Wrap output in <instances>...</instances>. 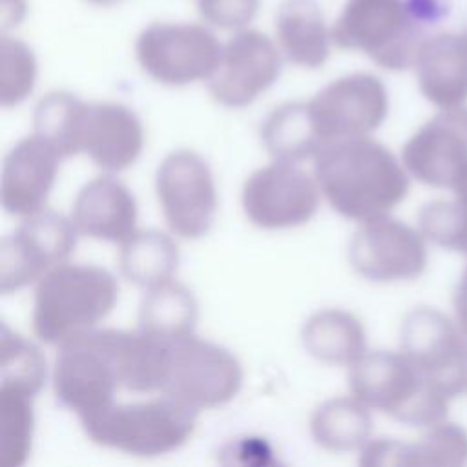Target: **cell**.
Segmentation results:
<instances>
[{
	"instance_id": "obj_34",
	"label": "cell",
	"mask_w": 467,
	"mask_h": 467,
	"mask_svg": "<svg viewBox=\"0 0 467 467\" xmlns=\"http://www.w3.org/2000/svg\"><path fill=\"white\" fill-rule=\"evenodd\" d=\"M197 9L208 24L239 29L254 20L259 0H197Z\"/></svg>"
},
{
	"instance_id": "obj_28",
	"label": "cell",
	"mask_w": 467,
	"mask_h": 467,
	"mask_svg": "<svg viewBox=\"0 0 467 467\" xmlns=\"http://www.w3.org/2000/svg\"><path fill=\"white\" fill-rule=\"evenodd\" d=\"M44 381L46 359L40 348L4 323L0 334V387L36 396Z\"/></svg>"
},
{
	"instance_id": "obj_29",
	"label": "cell",
	"mask_w": 467,
	"mask_h": 467,
	"mask_svg": "<svg viewBox=\"0 0 467 467\" xmlns=\"http://www.w3.org/2000/svg\"><path fill=\"white\" fill-rule=\"evenodd\" d=\"M33 398L27 392L0 387V463L22 465L31 451Z\"/></svg>"
},
{
	"instance_id": "obj_33",
	"label": "cell",
	"mask_w": 467,
	"mask_h": 467,
	"mask_svg": "<svg viewBox=\"0 0 467 467\" xmlns=\"http://www.w3.org/2000/svg\"><path fill=\"white\" fill-rule=\"evenodd\" d=\"M0 102L11 108L27 99L36 80V60L22 40L2 36L0 40Z\"/></svg>"
},
{
	"instance_id": "obj_25",
	"label": "cell",
	"mask_w": 467,
	"mask_h": 467,
	"mask_svg": "<svg viewBox=\"0 0 467 467\" xmlns=\"http://www.w3.org/2000/svg\"><path fill=\"white\" fill-rule=\"evenodd\" d=\"M261 140L274 161L301 162L316 159L327 146L316 131L306 102H286L261 124Z\"/></svg>"
},
{
	"instance_id": "obj_11",
	"label": "cell",
	"mask_w": 467,
	"mask_h": 467,
	"mask_svg": "<svg viewBox=\"0 0 467 467\" xmlns=\"http://www.w3.org/2000/svg\"><path fill=\"white\" fill-rule=\"evenodd\" d=\"M306 104L316 131L327 146L368 135L389 113L387 88L372 73L345 75L317 91Z\"/></svg>"
},
{
	"instance_id": "obj_9",
	"label": "cell",
	"mask_w": 467,
	"mask_h": 467,
	"mask_svg": "<svg viewBox=\"0 0 467 467\" xmlns=\"http://www.w3.org/2000/svg\"><path fill=\"white\" fill-rule=\"evenodd\" d=\"M155 190L175 235L199 239L208 234L217 213V190L210 166L199 153L171 151L157 168Z\"/></svg>"
},
{
	"instance_id": "obj_14",
	"label": "cell",
	"mask_w": 467,
	"mask_h": 467,
	"mask_svg": "<svg viewBox=\"0 0 467 467\" xmlns=\"http://www.w3.org/2000/svg\"><path fill=\"white\" fill-rule=\"evenodd\" d=\"M281 75V53L263 33L243 29L224 46L213 75L212 97L226 108H244L266 91Z\"/></svg>"
},
{
	"instance_id": "obj_19",
	"label": "cell",
	"mask_w": 467,
	"mask_h": 467,
	"mask_svg": "<svg viewBox=\"0 0 467 467\" xmlns=\"http://www.w3.org/2000/svg\"><path fill=\"white\" fill-rule=\"evenodd\" d=\"M91 336L111 361L120 387L133 392L162 390L170 343L140 328H91Z\"/></svg>"
},
{
	"instance_id": "obj_2",
	"label": "cell",
	"mask_w": 467,
	"mask_h": 467,
	"mask_svg": "<svg viewBox=\"0 0 467 467\" xmlns=\"http://www.w3.org/2000/svg\"><path fill=\"white\" fill-rule=\"evenodd\" d=\"M119 285L113 274L93 265L58 263L38 281L33 305V330L47 345L91 330L115 306Z\"/></svg>"
},
{
	"instance_id": "obj_20",
	"label": "cell",
	"mask_w": 467,
	"mask_h": 467,
	"mask_svg": "<svg viewBox=\"0 0 467 467\" xmlns=\"http://www.w3.org/2000/svg\"><path fill=\"white\" fill-rule=\"evenodd\" d=\"M71 221L84 237L122 244L135 232L137 202L126 184L100 175L78 192Z\"/></svg>"
},
{
	"instance_id": "obj_26",
	"label": "cell",
	"mask_w": 467,
	"mask_h": 467,
	"mask_svg": "<svg viewBox=\"0 0 467 467\" xmlns=\"http://www.w3.org/2000/svg\"><path fill=\"white\" fill-rule=\"evenodd\" d=\"M310 432L314 441L328 451L363 449L372 432V416L356 396L332 398L314 412Z\"/></svg>"
},
{
	"instance_id": "obj_10",
	"label": "cell",
	"mask_w": 467,
	"mask_h": 467,
	"mask_svg": "<svg viewBox=\"0 0 467 467\" xmlns=\"http://www.w3.org/2000/svg\"><path fill=\"white\" fill-rule=\"evenodd\" d=\"M319 192L316 177L303 168L275 161L244 181L241 201L252 224L281 230L308 223L319 208Z\"/></svg>"
},
{
	"instance_id": "obj_5",
	"label": "cell",
	"mask_w": 467,
	"mask_h": 467,
	"mask_svg": "<svg viewBox=\"0 0 467 467\" xmlns=\"http://www.w3.org/2000/svg\"><path fill=\"white\" fill-rule=\"evenodd\" d=\"M427 27L409 0H347L330 38L341 49L363 51L385 69L403 71L414 66Z\"/></svg>"
},
{
	"instance_id": "obj_35",
	"label": "cell",
	"mask_w": 467,
	"mask_h": 467,
	"mask_svg": "<svg viewBox=\"0 0 467 467\" xmlns=\"http://www.w3.org/2000/svg\"><path fill=\"white\" fill-rule=\"evenodd\" d=\"M456 195V201H460L462 204L467 206V164L463 166V170L460 171V175L456 177L452 188H451Z\"/></svg>"
},
{
	"instance_id": "obj_17",
	"label": "cell",
	"mask_w": 467,
	"mask_h": 467,
	"mask_svg": "<svg viewBox=\"0 0 467 467\" xmlns=\"http://www.w3.org/2000/svg\"><path fill=\"white\" fill-rule=\"evenodd\" d=\"M78 153L106 171H122L140 155L144 128L133 109L117 102H84L77 128Z\"/></svg>"
},
{
	"instance_id": "obj_6",
	"label": "cell",
	"mask_w": 467,
	"mask_h": 467,
	"mask_svg": "<svg viewBox=\"0 0 467 467\" xmlns=\"http://www.w3.org/2000/svg\"><path fill=\"white\" fill-rule=\"evenodd\" d=\"M241 385V363L224 347L193 334L170 343L164 394L202 410L234 400Z\"/></svg>"
},
{
	"instance_id": "obj_36",
	"label": "cell",
	"mask_w": 467,
	"mask_h": 467,
	"mask_svg": "<svg viewBox=\"0 0 467 467\" xmlns=\"http://www.w3.org/2000/svg\"><path fill=\"white\" fill-rule=\"evenodd\" d=\"M88 2H91V4H95V5L109 7V5H115V4H119V2H122V0H88Z\"/></svg>"
},
{
	"instance_id": "obj_15",
	"label": "cell",
	"mask_w": 467,
	"mask_h": 467,
	"mask_svg": "<svg viewBox=\"0 0 467 467\" xmlns=\"http://www.w3.org/2000/svg\"><path fill=\"white\" fill-rule=\"evenodd\" d=\"M119 387L115 368L91 330L58 347L53 370L55 398L78 420L115 403L113 396Z\"/></svg>"
},
{
	"instance_id": "obj_32",
	"label": "cell",
	"mask_w": 467,
	"mask_h": 467,
	"mask_svg": "<svg viewBox=\"0 0 467 467\" xmlns=\"http://www.w3.org/2000/svg\"><path fill=\"white\" fill-rule=\"evenodd\" d=\"M418 228L432 244L467 255V206L460 201H431L418 212Z\"/></svg>"
},
{
	"instance_id": "obj_23",
	"label": "cell",
	"mask_w": 467,
	"mask_h": 467,
	"mask_svg": "<svg viewBox=\"0 0 467 467\" xmlns=\"http://www.w3.org/2000/svg\"><path fill=\"white\" fill-rule=\"evenodd\" d=\"M305 350L330 365H354L367 354L361 321L345 310L327 308L312 314L301 330Z\"/></svg>"
},
{
	"instance_id": "obj_7",
	"label": "cell",
	"mask_w": 467,
	"mask_h": 467,
	"mask_svg": "<svg viewBox=\"0 0 467 467\" xmlns=\"http://www.w3.org/2000/svg\"><path fill=\"white\" fill-rule=\"evenodd\" d=\"M223 46L201 24L153 22L140 31L135 55L140 67L166 86L208 80L219 66Z\"/></svg>"
},
{
	"instance_id": "obj_37",
	"label": "cell",
	"mask_w": 467,
	"mask_h": 467,
	"mask_svg": "<svg viewBox=\"0 0 467 467\" xmlns=\"http://www.w3.org/2000/svg\"><path fill=\"white\" fill-rule=\"evenodd\" d=\"M463 31H465V33H467V26H465V27H463Z\"/></svg>"
},
{
	"instance_id": "obj_27",
	"label": "cell",
	"mask_w": 467,
	"mask_h": 467,
	"mask_svg": "<svg viewBox=\"0 0 467 467\" xmlns=\"http://www.w3.org/2000/svg\"><path fill=\"white\" fill-rule=\"evenodd\" d=\"M122 275L144 288L170 281L179 265L175 241L159 230H135L120 248Z\"/></svg>"
},
{
	"instance_id": "obj_30",
	"label": "cell",
	"mask_w": 467,
	"mask_h": 467,
	"mask_svg": "<svg viewBox=\"0 0 467 467\" xmlns=\"http://www.w3.org/2000/svg\"><path fill=\"white\" fill-rule=\"evenodd\" d=\"M82 100L66 91L47 93L35 108V133L49 142L60 157L78 153L77 128Z\"/></svg>"
},
{
	"instance_id": "obj_21",
	"label": "cell",
	"mask_w": 467,
	"mask_h": 467,
	"mask_svg": "<svg viewBox=\"0 0 467 467\" xmlns=\"http://www.w3.org/2000/svg\"><path fill=\"white\" fill-rule=\"evenodd\" d=\"M421 95L440 109L463 106L467 100V33L427 36L414 58Z\"/></svg>"
},
{
	"instance_id": "obj_24",
	"label": "cell",
	"mask_w": 467,
	"mask_h": 467,
	"mask_svg": "<svg viewBox=\"0 0 467 467\" xmlns=\"http://www.w3.org/2000/svg\"><path fill=\"white\" fill-rule=\"evenodd\" d=\"M197 314L193 294L184 285L170 279L148 288L140 301L137 328L171 343L193 334Z\"/></svg>"
},
{
	"instance_id": "obj_31",
	"label": "cell",
	"mask_w": 467,
	"mask_h": 467,
	"mask_svg": "<svg viewBox=\"0 0 467 467\" xmlns=\"http://www.w3.org/2000/svg\"><path fill=\"white\" fill-rule=\"evenodd\" d=\"M467 431L456 423L440 421L414 443L403 441L401 465H465Z\"/></svg>"
},
{
	"instance_id": "obj_12",
	"label": "cell",
	"mask_w": 467,
	"mask_h": 467,
	"mask_svg": "<svg viewBox=\"0 0 467 467\" xmlns=\"http://www.w3.org/2000/svg\"><path fill=\"white\" fill-rule=\"evenodd\" d=\"M401 352L451 400L465 390L467 337L445 314L431 306L410 310L400 330Z\"/></svg>"
},
{
	"instance_id": "obj_22",
	"label": "cell",
	"mask_w": 467,
	"mask_h": 467,
	"mask_svg": "<svg viewBox=\"0 0 467 467\" xmlns=\"http://www.w3.org/2000/svg\"><path fill=\"white\" fill-rule=\"evenodd\" d=\"M275 33L285 58L316 69L330 55V31L316 0H283L275 15Z\"/></svg>"
},
{
	"instance_id": "obj_13",
	"label": "cell",
	"mask_w": 467,
	"mask_h": 467,
	"mask_svg": "<svg viewBox=\"0 0 467 467\" xmlns=\"http://www.w3.org/2000/svg\"><path fill=\"white\" fill-rule=\"evenodd\" d=\"M425 241L420 228L385 213L359 224L348 246V259L368 281H410L427 266Z\"/></svg>"
},
{
	"instance_id": "obj_18",
	"label": "cell",
	"mask_w": 467,
	"mask_h": 467,
	"mask_svg": "<svg viewBox=\"0 0 467 467\" xmlns=\"http://www.w3.org/2000/svg\"><path fill=\"white\" fill-rule=\"evenodd\" d=\"M58 151L40 135L18 140L2 168V206L9 215L27 217L44 210L60 162Z\"/></svg>"
},
{
	"instance_id": "obj_16",
	"label": "cell",
	"mask_w": 467,
	"mask_h": 467,
	"mask_svg": "<svg viewBox=\"0 0 467 467\" xmlns=\"http://www.w3.org/2000/svg\"><path fill=\"white\" fill-rule=\"evenodd\" d=\"M401 162L410 177L434 188H452L467 164V106L445 108L405 142Z\"/></svg>"
},
{
	"instance_id": "obj_1",
	"label": "cell",
	"mask_w": 467,
	"mask_h": 467,
	"mask_svg": "<svg viewBox=\"0 0 467 467\" xmlns=\"http://www.w3.org/2000/svg\"><path fill=\"white\" fill-rule=\"evenodd\" d=\"M314 177L328 204L359 223L389 213L409 193L403 162L367 135L325 146L316 157Z\"/></svg>"
},
{
	"instance_id": "obj_38",
	"label": "cell",
	"mask_w": 467,
	"mask_h": 467,
	"mask_svg": "<svg viewBox=\"0 0 467 467\" xmlns=\"http://www.w3.org/2000/svg\"><path fill=\"white\" fill-rule=\"evenodd\" d=\"M465 390H467V383H465Z\"/></svg>"
},
{
	"instance_id": "obj_4",
	"label": "cell",
	"mask_w": 467,
	"mask_h": 467,
	"mask_svg": "<svg viewBox=\"0 0 467 467\" xmlns=\"http://www.w3.org/2000/svg\"><path fill=\"white\" fill-rule=\"evenodd\" d=\"M195 409L164 394L142 403H111L80 418L88 438L135 456H159L181 447L195 429Z\"/></svg>"
},
{
	"instance_id": "obj_8",
	"label": "cell",
	"mask_w": 467,
	"mask_h": 467,
	"mask_svg": "<svg viewBox=\"0 0 467 467\" xmlns=\"http://www.w3.org/2000/svg\"><path fill=\"white\" fill-rule=\"evenodd\" d=\"M71 219L40 210L0 241V292L4 296L38 281L47 270L64 263L77 244Z\"/></svg>"
},
{
	"instance_id": "obj_3",
	"label": "cell",
	"mask_w": 467,
	"mask_h": 467,
	"mask_svg": "<svg viewBox=\"0 0 467 467\" xmlns=\"http://www.w3.org/2000/svg\"><path fill=\"white\" fill-rule=\"evenodd\" d=\"M352 396L368 409L412 425L431 427L447 416L451 398L403 352H368L348 372Z\"/></svg>"
}]
</instances>
